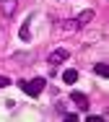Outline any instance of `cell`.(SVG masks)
<instances>
[{"mask_svg":"<svg viewBox=\"0 0 109 122\" xmlns=\"http://www.w3.org/2000/svg\"><path fill=\"white\" fill-rule=\"evenodd\" d=\"M5 86H10V78H5V75H0V88H5Z\"/></svg>","mask_w":109,"mask_h":122,"instance_id":"cell-12","label":"cell"},{"mask_svg":"<svg viewBox=\"0 0 109 122\" xmlns=\"http://www.w3.org/2000/svg\"><path fill=\"white\" fill-rule=\"evenodd\" d=\"M54 109H57V112L62 114V117L68 114V104H65V101H57V104H54Z\"/></svg>","mask_w":109,"mask_h":122,"instance_id":"cell-10","label":"cell"},{"mask_svg":"<svg viewBox=\"0 0 109 122\" xmlns=\"http://www.w3.org/2000/svg\"><path fill=\"white\" fill-rule=\"evenodd\" d=\"M91 18H94V10H83L81 16H78V18H73V21H75V26H78V29H83Z\"/></svg>","mask_w":109,"mask_h":122,"instance_id":"cell-6","label":"cell"},{"mask_svg":"<svg viewBox=\"0 0 109 122\" xmlns=\"http://www.w3.org/2000/svg\"><path fill=\"white\" fill-rule=\"evenodd\" d=\"M68 57H70V52H68V49H54V52H50V65L57 68V65H60V62H65Z\"/></svg>","mask_w":109,"mask_h":122,"instance_id":"cell-3","label":"cell"},{"mask_svg":"<svg viewBox=\"0 0 109 122\" xmlns=\"http://www.w3.org/2000/svg\"><path fill=\"white\" fill-rule=\"evenodd\" d=\"M10 60L13 62H21V65H26L34 60V52H16V55H10Z\"/></svg>","mask_w":109,"mask_h":122,"instance_id":"cell-5","label":"cell"},{"mask_svg":"<svg viewBox=\"0 0 109 122\" xmlns=\"http://www.w3.org/2000/svg\"><path fill=\"white\" fill-rule=\"evenodd\" d=\"M29 34H31V18H26L21 29H18V36H21V42H29Z\"/></svg>","mask_w":109,"mask_h":122,"instance_id":"cell-7","label":"cell"},{"mask_svg":"<svg viewBox=\"0 0 109 122\" xmlns=\"http://www.w3.org/2000/svg\"><path fill=\"white\" fill-rule=\"evenodd\" d=\"M65 122H78V114H75V112H68V114H65Z\"/></svg>","mask_w":109,"mask_h":122,"instance_id":"cell-11","label":"cell"},{"mask_svg":"<svg viewBox=\"0 0 109 122\" xmlns=\"http://www.w3.org/2000/svg\"><path fill=\"white\" fill-rule=\"evenodd\" d=\"M94 70H96V75H101V78H107V75H109V68L104 65V62H99V65H96Z\"/></svg>","mask_w":109,"mask_h":122,"instance_id":"cell-9","label":"cell"},{"mask_svg":"<svg viewBox=\"0 0 109 122\" xmlns=\"http://www.w3.org/2000/svg\"><path fill=\"white\" fill-rule=\"evenodd\" d=\"M70 101H73L81 112H86V109H88V96H86V94H81V91H70Z\"/></svg>","mask_w":109,"mask_h":122,"instance_id":"cell-2","label":"cell"},{"mask_svg":"<svg viewBox=\"0 0 109 122\" xmlns=\"http://www.w3.org/2000/svg\"><path fill=\"white\" fill-rule=\"evenodd\" d=\"M62 81H65V83H75V81H78V70H65V73H62Z\"/></svg>","mask_w":109,"mask_h":122,"instance_id":"cell-8","label":"cell"},{"mask_svg":"<svg viewBox=\"0 0 109 122\" xmlns=\"http://www.w3.org/2000/svg\"><path fill=\"white\" fill-rule=\"evenodd\" d=\"M16 8H18V0H0V13L5 18H10L16 13Z\"/></svg>","mask_w":109,"mask_h":122,"instance_id":"cell-4","label":"cell"},{"mask_svg":"<svg viewBox=\"0 0 109 122\" xmlns=\"http://www.w3.org/2000/svg\"><path fill=\"white\" fill-rule=\"evenodd\" d=\"M44 78H34V81H18V86H21V91L29 94V96H39L42 94V88H44Z\"/></svg>","mask_w":109,"mask_h":122,"instance_id":"cell-1","label":"cell"}]
</instances>
